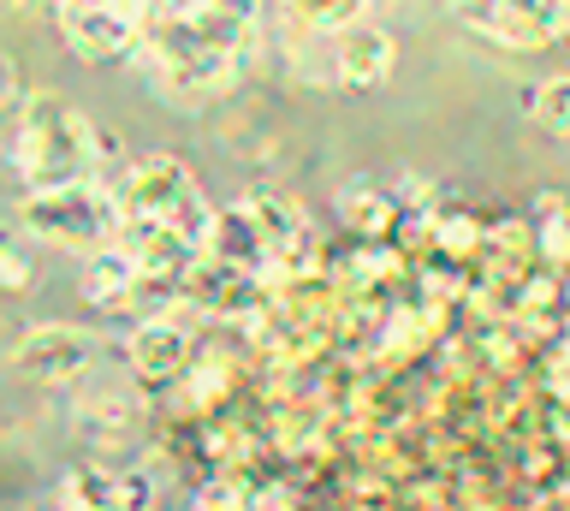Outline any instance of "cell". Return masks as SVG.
I'll list each match as a JSON object with an SVG mask.
<instances>
[{
	"label": "cell",
	"instance_id": "3957f363",
	"mask_svg": "<svg viewBox=\"0 0 570 511\" xmlns=\"http://www.w3.org/2000/svg\"><path fill=\"white\" fill-rule=\"evenodd\" d=\"M119 190V208L125 220H167L178 226L185 238L208 244V226H214V208L203 203V190H196L190 167L173 161V155H149V161L125 167L119 179H107Z\"/></svg>",
	"mask_w": 570,
	"mask_h": 511
},
{
	"label": "cell",
	"instance_id": "52a82bcc",
	"mask_svg": "<svg viewBox=\"0 0 570 511\" xmlns=\"http://www.w3.org/2000/svg\"><path fill=\"white\" fill-rule=\"evenodd\" d=\"M155 488L149 475H119L101 464H78L60 482V505H83V511H125V505H149Z\"/></svg>",
	"mask_w": 570,
	"mask_h": 511
},
{
	"label": "cell",
	"instance_id": "2e32d148",
	"mask_svg": "<svg viewBox=\"0 0 570 511\" xmlns=\"http://www.w3.org/2000/svg\"><path fill=\"white\" fill-rule=\"evenodd\" d=\"M529 114H534V126H541V131L570 137V78H547L541 90H534Z\"/></svg>",
	"mask_w": 570,
	"mask_h": 511
},
{
	"label": "cell",
	"instance_id": "7a4b0ae2",
	"mask_svg": "<svg viewBox=\"0 0 570 511\" xmlns=\"http://www.w3.org/2000/svg\"><path fill=\"white\" fill-rule=\"evenodd\" d=\"M18 220H24L30 238L66 244V250H96L114 233H125V208L119 190L107 179H83V185H60V190H30L18 203Z\"/></svg>",
	"mask_w": 570,
	"mask_h": 511
},
{
	"label": "cell",
	"instance_id": "5b68a950",
	"mask_svg": "<svg viewBox=\"0 0 570 511\" xmlns=\"http://www.w3.org/2000/svg\"><path fill=\"white\" fill-rule=\"evenodd\" d=\"M89 363H96V333H83V327H36L12 345V368L42 386L78 381Z\"/></svg>",
	"mask_w": 570,
	"mask_h": 511
},
{
	"label": "cell",
	"instance_id": "ffe728a7",
	"mask_svg": "<svg viewBox=\"0 0 570 511\" xmlns=\"http://www.w3.org/2000/svg\"><path fill=\"white\" fill-rule=\"evenodd\" d=\"M12 96H18V72H12V60L0 55V108H7Z\"/></svg>",
	"mask_w": 570,
	"mask_h": 511
},
{
	"label": "cell",
	"instance_id": "8fae6325",
	"mask_svg": "<svg viewBox=\"0 0 570 511\" xmlns=\"http://www.w3.org/2000/svg\"><path fill=\"white\" fill-rule=\"evenodd\" d=\"M190 357V340H185V327H173V322H160V315H142V327L131 333V368L142 381H173L178 368H185Z\"/></svg>",
	"mask_w": 570,
	"mask_h": 511
},
{
	"label": "cell",
	"instance_id": "7c38bea8",
	"mask_svg": "<svg viewBox=\"0 0 570 511\" xmlns=\"http://www.w3.org/2000/svg\"><path fill=\"white\" fill-rule=\"evenodd\" d=\"M244 208L256 215V226H262V238H267V250H274V256H285V250H297V244H303V208L285 197V190H249Z\"/></svg>",
	"mask_w": 570,
	"mask_h": 511
},
{
	"label": "cell",
	"instance_id": "d6986e66",
	"mask_svg": "<svg viewBox=\"0 0 570 511\" xmlns=\"http://www.w3.org/2000/svg\"><path fill=\"white\" fill-rule=\"evenodd\" d=\"M24 286H30V262L0 238V292H24Z\"/></svg>",
	"mask_w": 570,
	"mask_h": 511
},
{
	"label": "cell",
	"instance_id": "8992f818",
	"mask_svg": "<svg viewBox=\"0 0 570 511\" xmlns=\"http://www.w3.org/2000/svg\"><path fill=\"white\" fill-rule=\"evenodd\" d=\"M488 37L505 48H552L570 37V0H493Z\"/></svg>",
	"mask_w": 570,
	"mask_h": 511
},
{
	"label": "cell",
	"instance_id": "4fadbf2b",
	"mask_svg": "<svg viewBox=\"0 0 570 511\" xmlns=\"http://www.w3.org/2000/svg\"><path fill=\"white\" fill-rule=\"evenodd\" d=\"M345 226H356L363 238H381L399 226V197H386L381 185H351L345 190Z\"/></svg>",
	"mask_w": 570,
	"mask_h": 511
},
{
	"label": "cell",
	"instance_id": "9c48e42d",
	"mask_svg": "<svg viewBox=\"0 0 570 511\" xmlns=\"http://www.w3.org/2000/svg\"><path fill=\"white\" fill-rule=\"evenodd\" d=\"M392 60H399V48H392V37L374 30V24H345L338 55H333L345 90H381V83L392 78Z\"/></svg>",
	"mask_w": 570,
	"mask_h": 511
},
{
	"label": "cell",
	"instance_id": "277c9868",
	"mask_svg": "<svg viewBox=\"0 0 570 511\" xmlns=\"http://www.w3.org/2000/svg\"><path fill=\"white\" fill-rule=\"evenodd\" d=\"M53 7H60V30L78 60H119L142 37V12L131 7H101V0H53Z\"/></svg>",
	"mask_w": 570,
	"mask_h": 511
},
{
	"label": "cell",
	"instance_id": "44dd1931",
	"mask_svg": "<svg viewBox=\"0 0 570 511\" xmlns=\"http://www.w3.org/2000/svg\"><path fill=\"white\" fill-rule=\"evenodd\" d=\"M0 7H18V0H0Z\"/></svg>",
	"mask_w": 570,
	"mask_h": 511
},
{
	"label": "cell",
	"instance_id": "6da1fadb",
	"mask_svg": "<svg viewBox=\"0 0 570 511\" xmlns=\"http://www.w3.org/2000/svg\"><path fill=\"white\" fill-rule=\"evenodd\" d=\"M18 173L30 179V190H60L101 179V137L96 126L71 108L66 96H30L24 119H18V144H12Z\"/></svg>",
	"mask_w": 570,
	"mask_h": 511
},
{
	"label": "cell",
	"instance_id": "e0dca14e",
	"mask_svg": "<svg viewBox=\"0 0 570 511\" xmlns=\"http://www.w3.org/2000/svg\"><path fill=\"white\" fill-rule=\"evenodd\" d=\"M363 7L368 0H292V12L315 30H345V24L363 19Z\"/></svg>",
	"mask_w": 570,
	"mask_h": 511
},
{
	"label": "cell",
	"instance_id": "9a60e30c",
	"mask_svg": "<svg viewBox=\"0 0 570 511\" xmlns=\"http://www.w3.org/2000/svg\"><path fill=\"white\" fill-rule=\"evenodd\" d=\"M481 226H475V215H463V208H452V215H440V220H428V244L434 250H445V256H475L481 250Z\"/></svg>",
	"mask_w": 570,
	"mask_h": 511
},
{
	"label": "cell",
	"instance_id": "ac0fdd59",
	"mask_svg": "<svg viewBox=\"0 0 570 511\" xmlns=\"http://www.w3.org/2000/svg\"><path fill=\"white\" fill-rule=\"evenodd\" d=\"M196 505H256V493L244 482H208V488H196Z\"/></svg>",
	"mask_w": 570,
	"mask_h": 511
},
{
	"label": "cell",
	"instance_id": "5bb4252c",
	"mask_svg": "<svg viewBox=\"0 0 570 511\" xmlns=\"http://www.w3.org/2000/svg\"><path fill=\"white\" fill-rule=\"evenodd\" d=\"M534 250L547 268H570V208L559 197L541 203V226H534Z\"/></svg>",
	"mask_w": 570,
	"mask_h": 511
},
{
	"label": "cell",
	"instance_id": "ba28073f",
	"mask_svg": "<svg viewBox=\"0 0 570 511\" xmlns=\"http://www.w3.org/2000/svg\"><path fill=\"white\" fill-rule=\"evenodd\" d=\"M137 279H142L137 250H131V244H114V238H107V244H96V250H89L78 292H83L96 309H125V304H131V292H137Z\"/></svg>",
	"mask_w": 570,
	"mask_h": 511
},
{
	"label": "cell",
	"instance_id": "30bf717a",
	"mask_svg": "<svg viewBox=\"0 0 570 511\" xmlns=\"http://www.w3.org/2000/svg\"><path fill=\"white\" fill-rule=\"evenodd\" d=\"M203 250H208L214 262H226V268H244V274H267V268H274V250H267L262 226H256V215H249L244 203L214 215Z\"/></svg>",
	"mask_w": 570,
	"mask_h": 511
}]
</instances>
